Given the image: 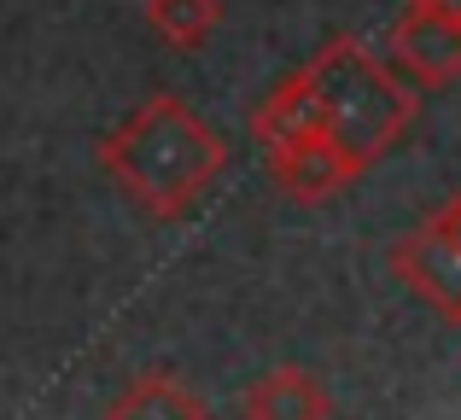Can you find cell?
I'll list each match as a JSON object with an SVG mask.
<instances>
[{
  "label": "cell",
  "instance_id": "3957f363",
  "mask_svg": "<svg viewBox=\"0 0 461 420\" xmlns=\"http://www.w3.org/2000/svg\"><path fill=\"white\" fill-rule=\"evenodd\" d=\"M263 164H269V182L298 205H321V199L345 193L350 182L368 175L327 129H298V135L263 140Z\"/></svg>",
  "mask_w": 461,
  "mask_h": 420
},
{
  "label": "cell",
  "instance_id": "ba28073f",
  "mask_svg": "<svg viewBox=\"0 0 461 420\" xmlns=\"http://www.w3.org/2000/svg\"><path fill=\"white\" fill-rule=\"evenodd\" d=\"M140 12L169 47H204L222 23V0H147Z\"/></svg>",
  "mask_w": 461,
  "mask_h": 420
},
{
  "label": "cell",
  "instance_id": "277c9868",
  "mask_svg": "<svg viewBox=\"0 0 461 420\" xmlns=\"http://www.w3.org/2000/svg\"><path fill=\"white\" fill-rule=\"evenodd\" d=\"M392 65L403 70L415 88H450L461 82V18L409 6L392 23Z\"/></svg>",
  "mask_w": 461,
  "mask_h": 420
},
{
  "label": "cell",
  "instance_id": "6da1fadb",
  "mask_svg": "<svg viewBox=\"0 0 461 420\" xmlns=\"http://www.w3.org/2000/svg\"><path fill=\"white\" fill-rule=\"evenodd\" d=\"M298 129H327L362 170H374L415 129V94L357 35H333L304 70H293L251 112L258 147L263 140H281V135H298Z\"/></svg>",
  "mask_w": 461,
  "mask_h": 420
},
{
  "label": "cell",
  "instance_id": "7a4b0ae2",
  "mask_svg": "<svg viewBox=\"0 0 461 420\" xmlns=\"http://www.w3.org/2000/svg\"><path fill=\"white\" fill-rule=\"evenodd\" d=\"M94 164L112 175V187L135 210L176 222L211 193V182L228 170V140L176 94L140 100L112 135H100Z\"/></svg>",
  "mask_w": 461,
  "mask_h": 420
},
{
  "label": "cell",
  "instance_id": "52a82bcc",
  "mask_svg": "<svg viewBox=\"0 0 461 420\" xmlns=\"http://www.w3.org/2000/svg\"><path fill=\"white\" fill-rule=\"evenodd\" d=\"M105 420H211V403H204L193 386H181L176 374L147 368V374H135L112 398Z\"/></svg>",
  "mask_w": 461,
  "mask_h": 420
},
{
  "label": "cell",
  "instance_id": "9c48e42d",
  "mask_svg": "<svg viewBox=\"0 0 461 420\" xmlns=\"http://www.w3.org/2000/svg\"><path fill=\"white\" fill-rule=\"evenodd\" d=\"M427 228H438L450 246H461V193H456V199H444V205L427 216Z\"/></svg>",
  "mask_w": 461,
  "mask_h": 420
},
{
  "label": "cell",
  "instance_id": "5b68a950",
  "mask_svg": "<svg viewBox=\"0 0 461 420\" xmlns=\"http://www.w3.org/2000/svg\"><path fill=\"white\" fill-rule=\"evenodd\" d=\"M392 274L420 298L432 304L438 316L461 321V246L438 234V228H409V234L392 239Z\"/></svg>",
  "mask_w": 461,
  "mask_h": 420
},
{
  "label": "cell",
  "instance_id": "8992f818",
  "mask_svg": "<svg viewBox=\"0 0 461 420\" xmlns=\"http://www.w3.org/2000/svg\"><path fill=\"white\" fill-rule=\"evenodd\" d=\"M240 420H333V398L310 368H269L246 386Z\"/></svg>",
  "mask_w": 461,
  "mask_h": 420
},
{
  "label": "cell",
  "instance_id": "30bf717a",
  "mask_svg": "<svg viewBox=\"0 0 461 420\" xmlns=\"http://www.w3.org/2000/svg\"><path fill=\"white\" fill-rule=\"evenodd\" d=\"M409 6H427V12H444V18H461V0H409Z\"/></svg>",
  "mask_w": 461,
  "mask_h": 420
}]
</instances>
